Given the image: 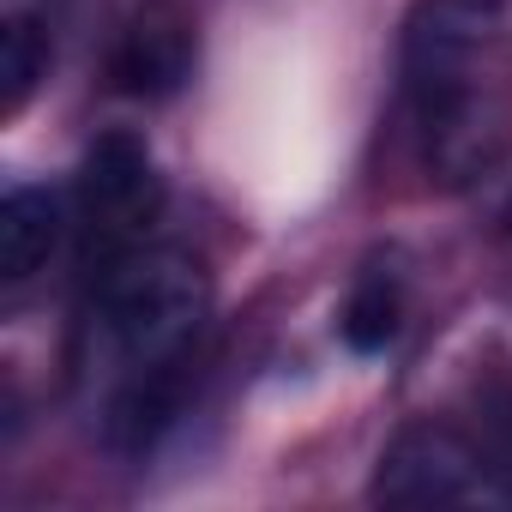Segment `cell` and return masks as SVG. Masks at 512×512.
<instances>
[{
	"label": "cell",
	"mask_w": 512,
	"mask_h": 512,
	"mask_svg": "<svg viewBox=\"0 0 512 512\" xmlns=\"http://www.w3.org/2000/svg\"><path fill=\"white\" fill-rule=\"evenodd\" d=\"M494 494H500V482H494L482 446L446 422L398 428L374 464V500H386V506H476Z\"/></svg>",
	"instance_id": "4"
},
{
	"label": "cell",
	"mask_w": 512,
	"mask_h": 512,
	"mask_svg": "<svg viewBox=\"0 0 512 512\" xmlns=\"http://www.w3.org/2000/svg\"><path fill=\"white\" fill-rule=\"evenodd\" d=\"M506 229H512V205H506Z\"/></svg>",
	"instance_id": "9"
},
{
	"label": "cell",
	"mask_w": 512,
	"mask_h": 512,
	"mask_svg": "<svg viewBox=\"0 0 512 512\" xmlns=\"http://www.w3.org/2000/svg\"><path fill=\"white\" fill-rule=\"evenodd\" d=\"M163 211V181L151 151L133 133H103L79 169V223H85V260L109 266L121 253L145 247Z\"/></svg>",
	"instance_id": "3"
},
{
	"label": "cell",
	"mask_w": 512,
	"mask_h": 512,
	"mask_svg": "<svg viewBox=\"0 0 512 512\" xmlns=\"http://www.w3.org/2000/svg\"><path fill=\"white\" fill-rule=\"evenodd\" d=\"M404 79L428 169L470 181L512 139L506 0H422L404 37Z\"/></svg>",
	"instance_id": "1"
},
{
	"label": "cell",
	"mask_w": 512,
	"mask_h": 512,
	"mask_svg": "<svg viewBox=\"0 0 512 512\" xmlns=\"http://www.w3.org/2000/svg\"><path fill=\"white\" fill-rule=\"evenodd\" d=\"M61 241V199L43 187H13L0 199V278L25 284Z\"/></svg>",
	"instance_id": "6"
},
{
	"label": "cell",
	"mask_w": 512,
	"mask_h": 512,
	"mask_svg": "<svg viewBox=\"0 0 512 512\" xmlns=\"http://www.w3.org/2000/svg\"><path fill=\"white\" fill-rule=\"evenodd\" d=\"M398 314H404L398 284H392L386 272H368V278L356 284L350 308H344V338H350V350H386V344L398 338Z\"/></svg>",
	"instance_id": "8"
},
{
	"label": "cell",
	"mask_w": 512,
	"mask_h": 512,
	"mask_svg": "<svg viewBox=\"0 0 512 512\" xmlns=\"http://www.w3.org/2000/svg\"><path fill=\"white\" fill-rule=\"evenodd\" d=\"M193 73V25L175 7H145L109 49V85L121 97H169Z\"/></svg>",
	"instance_id": "5"
},
{
	"label": "cell",
	"mask_w": 512,
	"mask_h": 512,
	"mask_svg": "<svg viewBox=\"0 0 512 512\" xmlns=\"http://www.w3.org/2000/svg\"><path fill=\"white\" fill-rule=\"evenodd\" d=\"M91 338L115 368L109 428L115 440H151L175 410V374L205 326L211 284L181 247H133L91 272Z\"/></svg>",
	"instance_id": "2"
},
{
	"label": "cell",
	"mask_w": 512,
	"mask_h": 512,
	"mask_svg": "<svg viewBox=\"0 0 512 512\" xmlns=\"http://www.w3.org/2000/svg\"><path fill=\"white\" fill-rule=\"evenodd\" d=\"M43 73H49V37H43V25H37L31 13H13L7 31H0V79H7V97H0V109L19 115Z\"/></svg>",
	"instance_id": "7"
}]
</instances>
